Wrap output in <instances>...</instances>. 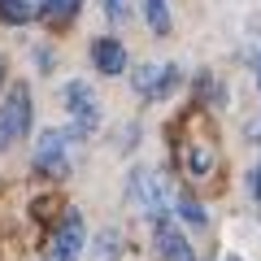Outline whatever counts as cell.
Returning a JSON list of instances; mask_svg holds the SVG:
<instances>
[{"instance_id": "7c38bea8", "label": "cell", "mask_w": 261, "mask_h": 261, "mask_svg": "<svg viewBox=\"0 0 261 261\" xmlns=\"http://www.w3.org/2000/svg\"><path fill=\"white\" fill-rule=\"evenodd\" d=\"M83 9V0H44V13L48 18H74Z\"/></svg>"}, {"instance_id": "e0dca14e", "label": "cell", "mask_w": 261, "mask_h": 261, "mask_svg": "<svg viewBox=\"0 0 261 261\" xmlns=\"http://www.w3.org/2000/svg\"><path fill=\"white\" fill-rule=\"evenodd\" d=\"M257 87H261V61H257Z\"/></svg>"}, {"instance_id": "30bf717a", "label": "cell", "mask_w": 261, "mask_h": 261, "mask_svg": "<svg viewBox=\"0 0 261 261\" xmlns=\"http://www.w3.org/2000/svg\"><path fill=\"white\" fill-rule=\"evenodd\" d=\"M35 18V9H31L27 0H0V22H13V27H22V22Z\"/></svg>"}, {"instance_id": "2e32d148", "label": "cell", "mask_w": 261, "mask_h": 261, "mask_svg": "<svg viewBox=\"0 0 261 261\" xmlns=\"http://www.w3.org/2000/svg\"><path fill=\"white\" fill-rule=\"evenodd\" d=\"M248 187H252V196L261 200V166H257V174H252V183H248Z\"/></svg>"}, {"instance_id": "8992f818", "label": "cell", "mask_w": 261, "mask_h": 261, "mask_svg": "<svg viewBox=\"0 0 261 261\" xmlns=\"http://www.w3.org/2000/svg\"><path fill=\"white\" fill-rule=\"evenodd\" d=\"M83 244H87L83 218H79V214H65V222L57 226V235H53V261H79Z\"/></svg>"}, {"instance_id": "9a60e30c", "label": "cell", "mask_w": 261, "mask_h": 261, "mask_svg": "<svg viewBox=\"0 0 261 261\" xmlns=\"http://www.w3.org/2000/svg\"><path fill=\"white\" fill-rule=\"evenodd\" d=\"M100 257H118V235H113V231L100 235Z\"/></svg>"}, {"instance_id": "9c48e42d", "label": "cell", "mask_w": 261, "mask_h": 261, "mask_svg": "<svg viewBox=\"0 0 261 261\" xmlns=\"http://www.w3.org/2000/svg\"><path fill=\"white\" fill-rule=\"evenodd\" d=\"M144 18H148V27L157 31V35H170V9H166V0H144Z\"/></svg>"}, {"instance_id": "277c9868", "label": "cell", "mask_w": 261, "mask_h": 261, "mask_svg": "<svg viewBox=\"0 0 261 261\" xmlns=\"http://www.w3.org/2000/svg\"><path fill=\"white\" fill-rule=\"evenodd\" d=\"M130 200H135L148 218H166V183H161V174L135 170V174H130Z\"/></svg>"}, {"instance_id": "3957f363", "label": "cell", "mask_w": 261, "mask_h": 261, "mask_svg": "<svg viewBox=\"0 0 261 261\" xmlns=\"http://www.w3.org/2000/svg\"><path fill=\"white\" fill-rule=\"evenodd\" d=\"M65 105H70V113H74V130L79 135H87V130L100 126V100H96V92L87 83H65Z\"/></svg>"}, {"instance_id": "7a4b0ae2", "label": "cell", "mask_w": 261, "mask_h": 261, "mask_svg": "<svg viewBox=\"0 0 261 261\" xmlns=\"http://www.w3.org/2000/svg\"><path fill=\"white\" fill-rule=\"evenodd\" d=\"M70 144H74V130H44L35 148V170L44 174H65L70 170Z\"/></svg>"}, {"instance_id": "ba28073f", "label": "cell", "mask_w": 261, "mask_h": 261, "mask_svg": "<svg viewBox=\"0 0 261 261\" xmlns=\"http://www.w3.org/2000/svg\"><path fill=\"white\" fill-rule=\"evenodd\" d=\"M92 61H96V70L100 74H122L126 70V44H118V39H92Z\"/></svg>"}, {"instance_id": "5bb4252c", "label": "cell", "mask_w": 261, "mask_h": 261, "mask_svg": "<svg viewBox=\"0 0 261 261\" xmlns=\"http://www.w3.org/2000/svg\"><path fill=\"white\" fill-rule=\"evenodd\" d=\"M126 9H130V0H105V13H109L113 22H122V18H126Z\"/></svg>"}, {"instance_id": "6da1fadb", "label": "cell", "mask_w": 261, "mask_h": 261, "mask_svg": "<svg viewBox=\"0 0 261 261\" xmlns=\"http://www.w3.org/2000/svg\"><path fill=\"white\" fill-rule=\"evenodd\" d=\"M31 126V92L27 83H13L9 96L0 100V148L5 144H18Z\"/></svg>"}, {"instance_id": "5b68a950", "label": "cell", "mask_w": 261, "mask_h": 261, "mask_svg": "<svg viewBox=\"0 0 261 261\" xmlns=\"http://www.w3.org/2000/svg\"><path fill=\"white\" fill-rule=\"evenodd\" d=\"M174 83H178V70H174V65H157V61H148V65H140V70H135V92L148 96V100L170 96V92H174Z\"/></svg>"}, {"instance_id": "52a82bcc", "label": "cell", "mask_w": 261, "mask_h": 261, "mask_svg": "<svg viewBox=\"0 0 261 261\" xmlns=\"http://www.w3.org/2000/svg\"><path fill=\"white\" fill-rule=\"evenodd\" d=\"M157 252H161V261H196V252H192V244L183 240V231H178L174 222H166V218H157Z\"/></svg>"}, {"instance_id": "8fae6325", "label": "cell", "mask_w": 261, "mask_h": 261, "mask_svg": "<svg viewBox=\"0 0 261 261\" xmlns=\"http://www.w3.org/2000/svg\"><path fill=\"white\" fill-rule=\"evenodd\" d=\"M209 166H214V152H209L205 144H192V148H187V170H192V174H209Z\"/></svg>"}, {"instance_id": "4fadbf2b", "label": "cell", "mask_w": 261, "mask_h": 261, "mask_svg": "<svg viewBox=\"0 0 261 261\" xmlns=\"http://www.w3.org/2000/svg\"><path fill=\"white\" fill-rule=\"evenodd\" d=\"M178 218H187L192 226H205V209L196 205L192 196H178Z\"/></svg>"}, {"instance_id": "d6986e66", "label": "cell", "mask_w": 261, "mask_h": 261, "mask_svg": "<svg viewBox=\"0 0 261 261\" xmlns=\"http://www.w3.org/2000/svg\"><path fill=\"white\" fill-rule=\"evenodd\" d=\"M226 261H240V257H226Z\"/></svg>"}, {"instance_id": "ac0fdd59", "label": "cell", "mask_w": 261, "mask_h": 261, "mask_svg": "<svg viewBox=\"0 0 261 261\" xmlns=\"http://www.w3.org/2000/svg\"><path fill=\"white\" fill-rule=\"evenodd\" d=\"M0 79H5V61H0Z\"/></svg>"}]
</instances>
